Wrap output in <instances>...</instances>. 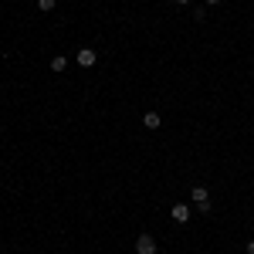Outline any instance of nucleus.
<instances>
[{
    "instance_id": "obj_7",
    "label": "nucleus",
    "mask_w": 254,
    "mask_h": 254,
    "mask_svg": "<svg viewBox=\"0 0 254 254\" xmlns=\"http://www.w3.org/2000/svg\"><path fill=\"white\" fill-rule=\"evenodd\" d=\"M38 7L41 10H55V0H38Z\"/></svg>"
},
{
    "instance_id": "obj_3",
    "label": "nucleus",
    "mask_w": 254,
    "mask_h": 254,
    "mask_svg": "<svg viewBox=\"0 0 254 254\" xmlns=\"http://www.w3.org/2000/svg\"><path fill=\"white\" fill-rule=\"evenodd\" d=\"M173 220L176 224H187V220H190V207H187V203H176L173 207Z\"/></svg>"
},
{
    "instance_id": "obj_6",
    "label": "nucleus",
    "mask_w": 254,
    "mask_h": 254,
    "mask_svg": "<svg viewBox=\"0 0 254 254\" xmlns=\"http://www.w3.org/2000/svg\"><path fill=\"white\" fill-rule=\"evenodd\" d=\"M64 68H68V61H64V58H55V61H51V71H64Z\"/></svg>"
},
{
    "instance_id": "obj_9",
    "label": "nucleus",
    "mask_w": 254,
    "mask_h": 254,
    "mask_svg": "<svg viewBox=\"0 0 254 254\" xmlns=\"http://www.w3.org/2000/svg\"><path fill=\"white\" fill-rule=\"evenodd\" d=\"M176 3H190V0H176Z\"/></svg>"
},
{
    "instance_id": "obj_1",
    "label": "nucleus",
    "mask_w": 254,
    "mask_h": 254,
    "mask_svg": "<svg viewBox=\"0 0 254 254\" xmlns=\"http://www.w3.org/2000/svg\"><path fill=\"white\" fill-rule=\"evenodd\" d=\"M136 254H156V237L139 234L136 237Z\"/></svg>"
},
{
    "instance_id": "obj_2",
    "label": "nucleus",
    "mask_w": 254,
    "mask_h": 254,
    "mask_svg": "<svg viewBox=\"0 0 254 254\" xmlns=\"http://www.w3.org/2000/svg\"><path fill=\"white\" fill-rule=\"evenodd\" d=\"M95 61H98L95 48H81V51H78V64H81V68H92Z\"/></svg>"
},
{
    "instance_id": "obj_8",
    "label": "nucleus",
    "mask_w": 254,
    "mask_h": 254,
    "mask_svg": "<svg viewBox=\"0 0 254 254\" xmlns=\"http://www.w3.org/2000/svg\"><path fill=\"white\" fill-rule=\"evenodd\" d=\"M248 254H254V241H248Z\"/></svg>"
},
{
    "instance_id": "obj_4",
    "label": "nucleus",
    "mask_w": 254,
    "mask_h": 254,
    "mask_svg": "<svg viewBox=\"0 0 254 254\" xmlns=\"http://www.w3.org/2000/svg\"><path fill=\"white\" fill-rule=\"evenodd\" d=\"M190 196H193L196 207H200V203H210V193H207V187H193V190H190Z\"/></svg>"
},
{
    "instance_id": "obj_10",
    "label": "nucleus",
    "mask_w": 254,
    "mask_h": 254,
    "mask_svg": "<svg viewBox=\"0 0 254 254\" xmlns=\"http://www.w3.org/2000/svg\"><path fill=\"white\" fill-rule=\"evenodd\" d=\"M207 3H220V0H207Z\"/></svg>"
},
{
    "instance_id": "obj_5",
    "label": "nucleus",
    "mask_w": 254,
    "mask_h": 254,
    "mask_svg": "<svg viewBox=\"0 0 254 254\" xmlns=\"http://www.w3.org/2000/svg\"><path fill=\"white\" fill-rule=\"evenodd\" d=\"M159 122H163V119H159L156 112H146V116H142V126H146V129H159Z\"/></svg>"
}]
</instances>
